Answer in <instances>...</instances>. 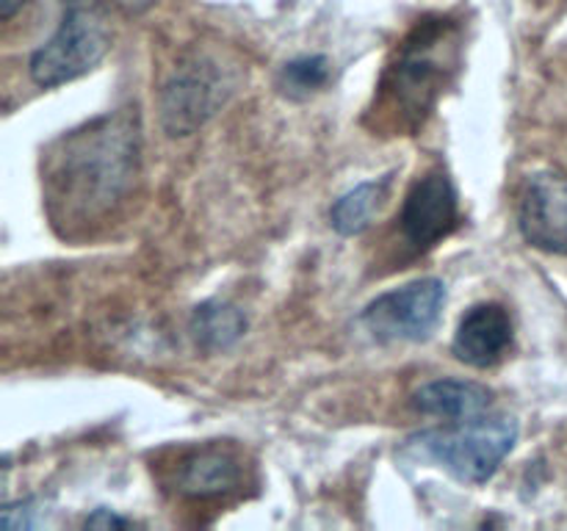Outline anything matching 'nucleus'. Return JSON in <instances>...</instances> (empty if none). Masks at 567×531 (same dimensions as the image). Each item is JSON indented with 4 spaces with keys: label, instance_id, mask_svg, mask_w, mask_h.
Returning a JSON list of instances; mask_svg holds the SVG:
<instances>
[{
    "label": "nucleus",
    "instance_id": "f257e3e1",
    "mask_svg": "<svg viewBox=\"0 0 567 531\" xmlns=\"http://www.w3.org/2000/svg\"><path fill=\"white\" fill-rule=\"evenodd\" d=\"M138 136L127 116H103L70 133L48 171L50 202L61 219L89 221L105 214L136 171Z\"/></svg>",
    "mask_w": 567,
    "mask_h": 531
},
{
    "label": "nucleus",
    "instance_id": "f03ea898",
    "mask_svg": "<svg viewBox=\"0 0 567 531\" xmlns=\"http://www.w3.org/2000/svg\"><path fill=\"white\" fill-rule=\"evenodd\" d=\"M518 440V420L509 415H476L449 420L443 429H426L410 437L408 451L437 462L465 485H485Z\"/></svg>",
    "mask_w": 567,
    "mask_h": 531
},
{
    "label": "nucleus",
    "instance_id": "7ed1b4c3",
    "mask_svg": "<svg viewBox=\"0 0 567 531\" xmlns=\"http://www.w3.org/2000/svg\"><path fill=\"white\" fill-rule=\"evenodd\" d=\"M105 50H109V33L94 6L72 3L64 6V17L53 37L31 55L28 70L37 86L55 88L94 70L103 61Z\"/></svg>",
    "mask_w": 567,
    "mask_h": 531
},
{
    "label": "nucleus",
    "instance_id": "20e7f679",
    "mask_svg": "<svg viewBox=\"0 0 567 531\" xmlns=\"http://www.w3.org/2000/svg\"><path fill=\"white\" fill-rule=\"evenodd\" d=\"M443 304H446V285L437 277H424L365 304L360 324L380 343L424 341L441 321Z\"/></svg>",
    "mask_w": 567,
    "mask_h": 531
},
{
    "label": "nucleus",
    "instance_id": "39448f33",
    "mask_svg": "<svg viewBox=\"0 0 567 531\" xmlns=\"http://www.w3.org/2000/svg\"><path fill=\"white\" fill-rule=\"evenodd\" d=\"M225 103V77L214 64H188L169 77L161 94V119L169 136H188Z\"/></svg>",
    "mask_w": 567,
    "mask_h": 531
},
{
    "label": "nucleus",
    "instance_id": "423d86ee",
    "mask_svg": "<svg viewBox=\"0 0 567 531\" xmlns=\"http://www.w3.org/2000/svg\"><path fill=\"white\" fill-rule=\"evenodd\" d=\"M518 225L532 247L567 254V177L563 171H537L520 194Z\"/></svg>",
    "mask_w": 567,
    "mask_h": 531
},
{
    "label": "nucleus",
    "instance_id": "0eeeda50",
    "mask_svg": "<svg viewBox=\"0 0 567 531\" xmlns=\"http://www.w3.org/2000/svg\"><path fill=\"white\" fill-rule=\"evenodd\" d=\"M457 191L443 169L430 171L404 197L402 232L415 249H430L457 227Z\"/></svg>",
    "mask_w": 567,
    "mask_h": 531
},
{
    "label": "nucleus",
    "instance_id": "6e6552de",
    "mask_svg": "<svg viewBox=\"0 0 567 531\" xmlns=\"http://www.w3.org/2000/svg\"><path fill=\"white\" fill-rule=\"evenodd\" d=\"M454 357L471 368H491L513 348V319L496 302L474 304L460 319L454 335Z\"/></svg>",
    "mask_w": 567,
    "mask_h": 531
},
{
    "label": "nucleus",
    "instance_id": "1a4fd4ad",
    "mask_svg": "<svg viewBox=\"0 0 567 531\" xmlns=\"http://www.w3.org/2000/svg\"><path fill=\"white\" fill-rule=\"evenodd\" d=\"M493 402L491 387L471 379H435L413 393V409L446 420H465L487 413Z\"/></svg>",
    "mask_w": 567,
    "mask_h": 531
},
{
    "label": "nucleus",
    "instance_id": "9d476101",
    "mask_svg": "<svg viewBox=\"0 0 567 531\" xmlns=\"http://www.w3.org/2000/svg\"><path fill=\"white\" fill-rule=\"evenodd\" d=\"M238 476L241 473L230 454L205 448L183 459L175 473V487L183 496L214 498L230 492L238 485Z\"/></svg>",
    "mask_w": 567,
    "mask_h": 531
},
{
    "label": "nucleus",
    "instance_id": "9b49d317",
    "mask_svg": "<svg viewBox=\"0 0 567 531\" xmlns=\"http://www.w3.org/2000/svg\"><path fill=\"white\" fill-rule=\"evenodd\" d=\"M244 332H247V315L230 302L210 299L199 304L192 315V335L205 352H225L236 346Z\"/></svg>",
    "mask_w": 567,
    "mask_h": 531
},
{
    "label": "nucleus",
    "instance_id": "f8f14e48",
    "mask_svg": "<svg viewBox=\"0 0 567 531\" xmlns=\"http://www.w3.org/2000/svg\"><path fill=\"white\" fill-rule=\"evenodd\" d=\"M388 183L391 180L382 177V180L360 183L358 188L343 194L330 210L332 230L341 232V236H360L363 230H369L388 197Z\"/></svg>",
    "mask_w": 567,
    "mask_h": 531
},
{
    "label": "nucleus",
    "instance_id": "ddd939ff",
    "mask_svg": "<svg viewBox=\"0 0 567 531\" xmlns=\"http://www.w3.org/2000/svg\"><path fill=\"white\" fill-rule=\"evenodd\" d=\"M443 75L441 61H435L430 55V50L410 48L408 53L399 61L396 72V88L399 97L410 105V111L421 114L426 105L432 103V94L437 92V81Z\"/></svg>",
    "mask_w": 567,
    "mask_h": 531
},
{
    "label": "nucleus",
    "instance_id": "4468645a",
    "mask_svg": "<svg viewBox=\"0 0 567 531\" xmlns=\"http://www.w3.org/2000/svg\"><path fill=\"white\" fill-rule=\"evenodd\" d=\"M330 81V61L324 55H302L282 66L280 86L291 97H305Z\"/></svg>",
    "mask_w": 567,
    "mask_h": 531
},
{
    "label": "nucleus",
    "instance_id": "2eb2a0df",
    "mask_svg": "<svg viewBox=\"0 0 567 531\" xmlns=\"http://www.w3.org/2000/svg\"><path fill=\"white\" fill-rule=\"evenodd\" d=\"M39 509L33 498L20 503H6L3 507V525L6 529H33L39 525Z\"/></svg>",
    "mask_w": 567,
    "mask_h": 531
},
{
    "label": "nucleus",
    "instance_id": "dca6fc26",
    "mask_svg": "<svg viewBox=\"0 0 567 531\" xmlns=\"http://www.w3.org/2000/svg\"><path fill=\"white\" fill-rule=\"evenodd\" d=\"M83 525H86V529H127V525H133V520L120 518V514H114L111 509H94V512L83 520Z\"/></svg>",
    "mask_w": 567,
    "mask_h": 531
},
{
    "label": "nucleus",
    "instance_id": "f3484780",
    "mask_svg": "<svg viewBox=\"0 0 567 531\" xmlns=\"http://www.w3.org/2000/svg\"><path fill=\"white\" fill-rule=\"evenodd\" d=\"M22 3H25V0H0V17H3V20H11V17L22 9Z\"/></svg>",
    "mask_w": 567,
    "mask_h": 531
},
{
    "label": "nucleus",
    "instance_id": "a211bd4d",
    "mask_svg": "<svg viewBox=\"0 0 567 531\" xmlns=\"http://www.w3.org/2000/svg\"><path fill=\"white\" fill-rule=\"evenodd\" d=\"M120 3L125 6L127 11H138V9H144V6L153 3V0H120Z\"/></svg>",
    "mask_w": 567,
    "mask_h": 531
},
{
    "label": "nucleus",
    "instance_id": "6ab92c4d",
    "mask_svg": "<svg viewBox=\"0 0 567 531\" xmlns=\"http://www.w3.org/2000/svg\"><path fill=\"white\" fill-rule=\"evenodd\" d=\"M72 3H92V0H64V6H72Z\"/></svg>",
    "mask_w": 567,
    "mask_h": 531
}]
</instances>
